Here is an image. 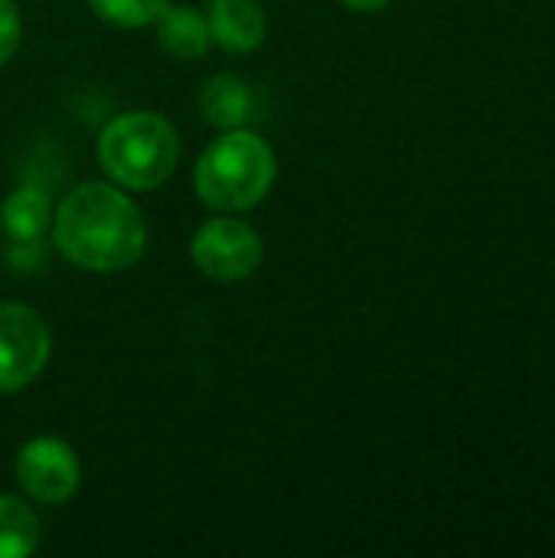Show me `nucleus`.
I'll return each instance as SVG.
<instances>
[{
	"label": "nucleus",
	"instance_id": "1",
	"mask_svg": "<svg viewBox=\"0 0 555 558\" xmlns=\"http://www.w3.org/2000/svg\"><path fill=\"white\" fill-rule=\"evenodd\" d=\"M147 245L141 209L111 183L88 180L56 209V248L85 271H124Z\"/></svg>",
	"mask_w": 555,
	"mask_h": 558
},
{
	"label": "nucleus",
	"instance_id": "2",
	"mask_svg": "<svg viewBox=\"0 0 555 558\" xmlns=\"http://www.w3.org/2000/svg\"><path fill=\"white\" fill-rule=\"evenodd\" d=\"M275 173L278 163L268 141L249 128H236L222 131V137L203 150L196 163V193L219 213H242L268 196Z\"/></svg>",
	"mask_w": 555,
	"mask_h": 558
},
{
	"label": "nucleus",
	"instance_id": "3",
	"mask_svg": "<svg viewBox=\"0 0 555 558\" xmlns=\"http://www.w3.org/2000/svg\"><path fill=\"white\" fill-rule=\"evenodd\" d=\"M180 160L177 128L157 111H128L98 134V163L124 190L160 186Z\"/></svg>",
	"mask_w": 555,
	"mask_h": 558
},
{
	"label": "nucleus",
	"instance_id": "4",
	"mask_svg": "<svg viewBox=\"0 0 555 558\" xmlns=\"http://www.w3.org/2000/svg\"><path fill=\"white\" fill-rule=\"evenodd\" d=\"M52 333L26 304H0V392L29 386L49 363Z\"/></svg>",
	"mask_w": 555,
	"mask_h": 558
},
{
	"label": "nucleus",
	"instance_id": "5",
	"mask_svg": "<svg viewBox=\"0 0 555 558\" xmlns=\"http://www.w3.org/2000/svg\"><path fill=\"white\" fill-rule=\"evenodd\" d=\"M190 255L206 278L242 281L258 271L265 258V245H262V235L249 222L219 216L200 226V232L193 235Z\"/></svg>",
	"mask_w": 555,
	"mask_h": 558
},
{
	"label": "nucleus",
	"instance_id": "6",
	"mask_svg": "<svg viewBox=\"0 0 555 558\" xmlns=\"http://www.w3.org/2000/svg\"><path fill=\"white\" fill-rule=\"evenodd\" d=\"M16 481L36 504L59 507L75 497L82 484V464L65 441L33 438L16 454Z\"/></svg>",
	"mask_w": 555,
	"mask_h": 558
},
{
	"label": "nucleus",
	"instance_id": "7",
	"mask_svg": "<svg viewBox=\"0 0 555 558\" xmlns=\"http://www.w3.org/2000/svg\"><path fill=\"white\" fill-rule=\"evenodd\" d=\"M209 36L226 52H252L262 46L268 20L258 0H209Z\"/></svg>",
	"mask_w": 555,
	"mask_h": 558
},
{
	"label": "nucleus",
	"instance_id": "8",
	"mask_svg": "<svg viewBox=\"0 0 555 558\" xmlns=\"http://www.w3.org/2000/svg\"><path fill=\"white\" fill-rule=\"evenodd\" d=\"M200 111L206 124L219 131H236L255 118V95L239 75H213L200 92Z\"/></svg>",
	"mask_w": 555,
	"mask_h": 558
},
{
	"label": "nucleus",
	"instance_id": "9",
	"mask_svg": "<svg viewBox=\"0 0 555 558\" xmlns=\"http://www.w3.org/2000/svg\"><path fill=\"white\" fill-rule=\"evenodd\" d=\"M52 222V203L43 190L20 186L0 206V229L13 245H33Z\"/></svg>",
	"mask_w": 555,
	"mask_h": 558
},
{
	"label": "nucleus",
	"instance_id": "10",
	"mask_svg": "<svg viewBox=\"0 0 555 558\" xmlns=\"http://www.w3.org/2000/svg\"><path fill=\"white\" fill-rule=\"evenodd\" d=\"M157 43L173 59H203L209 52V23L193 7H167L157 20Z\"/></svg>",
	"mask_w": 555,
	"mask_h": 558
},
{
	"label": "nucleus",
	"instance_id": "11",
	"mask_svg": "<svg viewBox=\"0 0 555 558\" xmlns=\"http://www.w3.org/2000/svg\"><path fill=\"white\" fill-rule=\"evenodd\" d=\"M36 546H39L36 513L23 500L0 494V558L33 556Z\"/></svg>",
	"mask_w": 555,
	"mask_h": 558
},
{
	"label": "nucleus",
	"instance_id": "12",
	"mask_svg": "<svg viewBox=\"0 0 555 558\" xmlns=\"http://www.w3.org/2000/svg\"><path fill=\"white\" fill-rule=\"evenodd\" d=\"M88 3L101 20L114 26H128V29L157 23L170 7V0H88Z\"/></svg>",
	"mask_w": 555,
	"mask_h": 558
},
{
	"label": "nucleus",
	"instance_id": "13",
	"mask_svg": "<svg viewBox=\"0 0 555 558\" xmlns=\"http://www.w3.org/2000/svg\"><path fill=\"white\" fill-rule=\"evenodd\" d=\"M23 36V20L13 0H0V65H7L20 46Z\"/></svg>",
	"mask_w": 555,
	"mask_h": 558
},
{
	"label": "nucleus",
	"instance_id": "14",
	"mask_svg": "<svg viewBox=\"0 0 555 558\" xmlns=\"http://www.w3.org/2000/svg\"><path fill=\"white\" fill-rule=\"evenodd\" d=\"M350 10H363V13H370V10H383L389 0H343Z\"/></svg>",
	"mask_w": 555,
	"mask_h": 558
}]
</instances>
